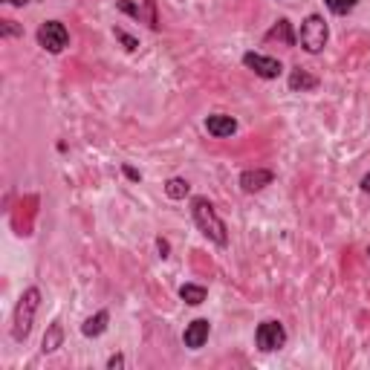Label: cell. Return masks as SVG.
Masks as SVG:
<instances>
[{"label":"cell","instance_id":"obj_10","mask_svg":"<svg viewBox=\"0 0 370 370\" xmlns=\"http://www.w3.org/2000/svg\"><path fill=\"white\" fill-rule=\"evenodd\" d=\"M263 41H266V43L278 41V43H284V46H295V43H298V35H295L292 23H290L287 18H281V21H275V26L263 35Z\"/></svg>","mask_w":370,"mask_h":370},{"label":"cell","instance_id":"obj_17","mask_svg":"<svg viewBox=\"0 0 370 370\" xmlns=\"http://www.w3.org/2000/svg\"><path fill=\"white\" fill-rule=\"evenodd\" d=\"M324 4H327V9L333 12V15H350L356 6H359V0H324Z\"/></svg>","mask_w":370,"mask_h":370},{"label":"cell","instance_id":"obj_24","mask_svg":"<svg viewBox=\"0 0 370 370\" xmlns=\"http://www.w3.org/2000/svg\"><path fill=\"white\" fill-rule=\"evenodd\" d=\"M359 185H361V191H364V194H370V174H364Z\"/></svg>","mask_w":370,"mask_h":370},{"label":"cell","instance_id":"obj_1","mask_svg":"<svg viewBox=\"0 0 370 370\" xmlns=\"http://www.w3.org/2000/svg\"><path fill=\"white\" fill-rule=\"evenodd\" d=\"M191 217H194V226L203 231L211 243L228 246V228H226L223 217L217 214V208H214V203L208 197H194L191 200Z\"/></svg>","mask_w":370,"mask_h":370},{"label":"cell","instance_id":"obj_4","mask_svg":"<svg viewBox=\"0 0 370 370\" xmlns=\"http://www.w3.org/2000/svg\"><path fill=\"white\" fill-rule=\"evenodd\" d=\"M35 38H38L41 50H46L50 56H58V53H64L67 46H70V32H67V26L61 21H43L38 26Z\"/></svg>","mask_w":370,"mask_h":370},{"label":"cell","instance_id":"obj_6","mask_svg":"<svg viewBox=\"0 0 370 370\" xmlns=\"http://www.w3.org/2000/svg\"><path fill=\"white\" fill-rule=\"evenodd\" d=\"M243 67L252 70L258 78H266V81H275L278 75L284 73V64L278 58H269V56H260V53H246L243 56Z\"/></svg>","mask_w":370,"mask_h":370},{"label":"cell","instance_id":"obj_9","mask_svg":"<svg viewBox=\"0 0 370 370\" xmlns=\"http://www.w3.org/2000/svg\"><path fill=\"white\" fill-rule=\"evenodd\" d=\"M206 130L217 139H226V136H235L238 133V119L228 116V113H211L206 119Z\"/></svg>","mask_w":370,"mask_h":370},{"label":"cell","instance_id":"obj_26","mask_svg":"<svg viewBox=\"0 0 370 370\" xmlns=\"http://www.w3.org/2000/svg\"><path fill=\"white\" fill-rule=\"evenodd\" d=\"M367 255H370V246H367Z\"/></svg>","mask_w":370,"mask_h":370},{"label":"cell","instance_id":"obj_13","mask_svg":"<svg viewBox=\"0 0 370 370\" xmlns=\"http://www.w3.org/2000/svg\"><path fill=\"white\" fill-rule=\"evenodd\" d=\"M61 344H64V327H61V321H53L50 327H46L43 339H41V353L50 356V353H56Z\"/></svg>","mask_w":370,"mask_h":370},{"label":"cell","instance_id":"obj_18","mask_svg":"<svg viewBox=\"0 0 370 370\" xmlns=\"http://www.w3.org/2000/svg\"><path fill=\"white\" fill-rule=\"evenodd\" d=\"M0 38L9 41V38H23V26L18 21H0Z\"/></svg>","mask_w":370,"mask_h":370},{"label":"cell","instance_id":"obj_8","mask_svg":"<svg viewBox=\"0 0 370 370\" xmlns=\"http://www.w3.org/2000/svg\"><path fill=\"white\" fill-rule=\"evenodd\" d=\"M208 336H211V321L208 318H194L189 327H185L182 342H185V347H189V350H200L208 342Z\"/></svg>","mask_w":370,"mask_h":370},{"label":"cell","instance_id":"obj_12","mask_svg":"<svg viewBox=\"0 0 370 370\" xmlns=\"http://www.w3.org/2000/svg\"><path fill=\"white\" fill-rule=\"evenodd\" d=\"M107 324H110V312H107V310H99L96 315L84 318V324H81V333H84L87 339H99V336L107 330Z\"/></svg>","mask_w":370,"mask_h":370},{"label":"cell","instance_id":"obj_16","mask_svg":"<svg viewBox=\"0 0 370 370\" xmlns=\"http://www.w3.org/2000/svg\"><path fill=\"white\" fill-rule=\"evenodd\" d=\"M139 21H145L151 29H159V18H157V0H139Z\"/></svg>","mask_w":370,"mask_h":370},{"label":"cell","instance_id":"obj_20","mask_svg":"<svg viewBox=\"0 0 370 370\" xmlns=\"http://www.w3.org/2000/svg\"><path fill=\"white\" fill-rule=\"evenodd\" d=\"M116 9L130 15L133 21H139V4H133V0H116Z\"/></svg>","mask_w":370,"mask_h":370},{"label":"cell","instance_id":"obj_7","mask_svg":"<svg viewBox=\"0 0 370 370\" xmlns=\"http://www.w3.org/2000/svg\"><path fill=\"white\" fill-rule=\"evenodd\" d=\"M272 179H275V174L269 171V168H249V171H243L240 174V191L243 194H258V191H263L266 185H272Z\"/></svg>","mask_w":370,"mask_h":370},{"label":"cell","instance_id":"obj_21","mask_svg":"<svg viewBox=\"0 0 370 370\" xmlns=\"http://www.w3.org/2000/svg\"><path fill=\"white\" fill-rule=\"evenodd\" d=\"M122 174H125V176H127L130 182H142V174H139V171H136L133 165H127V162L122 165Z\"/></svg>","mask_w":370,"mask_h":370},{"label":"cell","instance_id":"obj_19","mask_svg":"<svg viewBox=\"0 0 370 370\" xmlns=\"http://www.w3.org/2000/svg\"><path fill=\"white\" fill-rule=\"evenodd\" d=\"M113 35H116V41H119V43L125 46V50H127V53H133V50H139V41H136L133 35H127V32H125L122 26H116V29H113Z\"/></svg>","mask_w":370,"mask_h":370},{"label":"cell","instance_id":"obj_25","mask_svg":"<svg viewBox=\"0 0 370 370\" xmlns=\"http://www.w3.org/2000/svg\"><path fill=\"white\" fill-rule=\"evenodd\" d=\"M6 4H12V6H23L26 0H6Z\"/></svg>","mask_w":370,"mask_h":370},{"label":"cell","instance_id":"obj_23","mask_svg":"<svg viewBox=\"0 0 370 370\" xmlns=\"http://www.w3.org/2000/svg\"><path fill=\"white\" fill-rule=\"evenodd\" d=\"M125 367V356L122 353H113L110 359H107V370H122Z\"/></svg>","mask_w":370,"mask_h":370},{"label":"cell","instance_id":"obj_11","mask_svg":"<svg viewBox=\"0 0 370 370\" xmlns=\"http://www.w3.org/2000/svg\"><path fill=\"white\" fill-rule=\"evenodd\" d=\"M287 81H290V90H292V92H312V90H318V84H321L318 75H312V73H307V70H301V67H295Z\"/></svg>","mask_w":370,"mask_h":370},{"label":"cell","instance_id":"obj_5","mask_svg":"<svg viewBox=\"0 0 370 370\" xmlns=\"http://www.w3.org/2000/svg\"><path fill=\"white\" fill-rule=\"evenodd\" d=\"M255 344L258 350L263 353H275V350H281L287 344V327L281 321H275V318H266L258 324V330H255Z\"/></svg>","mask_w":370,"mask_h":370},{"label":"cell","instance_id":"obj_2","mask_svg":"<svg viewBox=\"0 0 370 370\" xmlns=\"http://www.w3.org/2000/svg\"><path fill=\"white\" fill-rule=\"evenodd\" d=\"M38 307H41V290H38V287H29V290L21 295L18 307H15V318H12V339H15V342H26V339H29Z\"/></svg>","mask_w":370,"mask_h":370},{"label":"cell","instance_id":"obj_15","mask_svg":"<svg viewBox=\"0 0 370 370\" xmlns=\"http://www.w3.org/2000/svg\"><path fill=\"white\" fill-rule=\"evenodd\" d=\"M165 194H168L171 200H185V197L191 194V182L182 179V176H171V179L165 182Z\"/></svg>","mask_w":370,"mask_h":370},{"label":"cell","instance_id":"obj_14","mask_svg":"<svg viewBox=\"0 0 370 370\" xmlns=\"http://www.w3.org/2000/svg\"><path fill=\"white\" fill-rule=\"evenodd\" d=\"M179 298L189 304V307H200V304L208 298V290L200 287V284H182V287H179Z\"/></svg>","mask_w":370,"mask_h":370},{"label":"cell","instance_id":"obj_22","mask_svg":"<svg viewBox=\"0 0 370 370\" xmlns=\"http://www.w3.org/2000/svg\"><path fill=\"white\" fill-rule=\"evenodd\" d=\"M157 252H159V258L165 260V258H171V243L165 240V238H157Z\"/></svg>","mask_w":370,"mask_h":370},{"label":"cell","instance_id":"obj_3","mask_svg":"<svg viewBox=\"0 0 370 370\" xmlns=\"http://www.w3.org/2000/svg\"><path fill=\"white\" fill-rule=\"evenodd\" d=\"M327 41H330V26H327V21H324L321 15L312 12V15H307V18L301 21L298 43L304 46L310 56H318L324 46H327Z\"/></svg>","mask_w":370,"mask_h":370}]
</instances>
